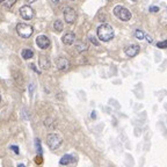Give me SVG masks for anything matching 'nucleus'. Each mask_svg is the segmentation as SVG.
Instances as JSON below:
<instances>
[{"instance_id":"6ab92c4d","label":"nucleus","mask_w":167,"mask_h":167,"mask_svg":"<svg viewBox=\"0 0 167 167\" xmlns=\"http://www.w3.org/2000/svg\"><path fill=\"white\" fill-rule=\"evenodd\" d=\"M157 46H158V48H160V49H166V48H167V41L158 42V43H157Z\"/></svg>"},{"instance_id":"cd10ccee","label":"nucleus","mask_w":167,"mask_h":167,"mask_svg":"<svg viewBox=\"0 0 167 167\" xmlns=\"http://www.w3.org/2000/svg\"><path fill=\"white\" fill-rule=\"evenodd\" d=\"M17 167H26V166H24L23 164H19V165H17Z\"/></svg>"},{"instance_id":"423d86ee","label":"nucleus","mask_w":167,"mask_h":167,"mask_svg":"<svg viewBox=\"0 0 167 167\" xmlns=\"http://www.w3.org/2000/svg\"><path fill=\"white\" fill-rule=\"evenodd\" d=\"M20 15L23 20H31L34 16V11L30 6H22L20 8Z\"/></svg>"},{"instance_id":"a878e982","label":"nucleus","mask_w":167,"mask_h":167,"mask_svg":"<svg viewBox=\"0 0 167 167\" xmlns=\"http://www.w3.org/2000/svg\"><path fill=\"white\" fill-rule=\"evenodd\" d=\"M96 117V113L95 112H92V118H95Z\"/></svg>"},{"instance_id":"4be33fe9","label":"nucleus","mask_w":167,"mask_h":167,"mask_svg":"<svg viewBox=\"0 0 167 167\" xmlns=\"http://www.w3.org/2000/svg\"><path fill=\"white\" fill-rule=\"evenodd\" d=\"M150 12H152V13H157V12H159V7H157V6H151V7H150Z\"/></svg>"},{"instance_id":"aec40b11","label":"nucleus","mask_w":167,"mask_h":167,"mask_svg":"<svg viewBox=\"0 0 167 167\" xmlns=\"http://www.w3.org/2000/svg\"><path fill=\"white\" fill-rule=\"evenodd\" d=\"M44 125L46 127H50V128H53V124H52V118H46V121H44Z\"/></svg>"},{"instance_id":"2eb2a0df","label":"nucleus","mask_w":167,"mask_h":167,"mask_svg":"<svg viewBox=\"0 0 167 167\" xmlns=\"http://www.w3.org/2000/svg\"><path fill=\"white\" fill-rule=\"evenodd\" d=\"M17 0H0V4L6 8H11L14 4H15Z\"/></svg>"},{"instance_id":"f03ea898","label":"nucleus","mask_w":167,"mask_h":167,"mask_svg":"<svg viewBox=\"0 0 167 167\" xmlns=\"http://www.w3.org/2000/svg\"><path fill=\"white\" fill-rule=\"evenodd\" d=\"M61 143H63V139L58 134H49L46 137V144L49 146V149L52 151L59 149Z\"/></svg>"},{"instance_id":"0eeeda50","label":"nucleus","mask_w":167,"mask_h":167,"mask_svg":"<svg viewBox=\"0 0 167 167\" xmlns=\"http://www.w3.org/2000/svg\"><path fill=\"white\" fill-rule=\"evenodd\" d=\"M36 44H37V46L39 49L46 50V49H48L50 46V39L46 37V36H44V35H39L36 38Z\"/></svg>"},{"instance_id":"6e6552de","label":"nucleus","mask_w":167,"mask_h":167,"mask_svg":"<svg viewBox=\"0 0 167 167\" xmlns=\"http://www.w3.org/2000/svg\"><path fill=\"white\" fill-rule=\"evenodd\" d=\"M139 50H140L139 46H137V44H130V46H125L124 52H125V55L128 57H135L137 53L139 52Z\"/></svg>"},{"instance_id":"412c9836","label":"nucleus","mask_w":167,"mask_h":167,"mask_svg":"<svg viewBox=\"0 0 167 167\" xmlns=\"http://www.w3.org/2000/svg\"><path fill=\"white\" fill-rule=\"evenodd\" d=\"M90 39H91V42L94 44V46H99V41L96 39L95 37H93V36H90Z\"/></svg>"},{"instance_id":"7ed1b4c3","label":"nucleus","mask_w":167,"mask_h":167,"mask_svg":"<svg viewBox=\"0 0 167 167\" xmlns=\"http://www.w3.org/2000/svg\"><path fill=\"white\" fill-rule=\"evenodd\" d=\"M16 31L19 36H21L22 38H29L34 33V28L27 23H19L16 26Z\"/></svg>"},{"instance_id":"9d476101","label":"nucleus","mask_w":167,"mask_h":167,"mask_svg":"<svg viewBox=\"0 0 167 167\" xmlns=\"http://www.w3.org/2000/svg\"><path fill=\"white\" fill-rule=\"evenodd\" d=\"M38 65L43 68V70H49L50 66H51V63H50V59L48 58V56L41 55L39 58H38Z\"/></svg>"},{"instance_id":"c85d7f7f","label":"nucleus","mask_w":167,"mask_h":167,"mask_svg":"<svg viewBox=\"0 0 167 167\" xmlns=\"http://www.w3.org/2000/svg\"><path fill=\"white\" fill-rule=\"evenodd\" d=\"M27 1H28V2H30V4H31V2H35L36 0H27Z\"/></svg>"},{"instance_id":"4468645a","label":"nucleus","mask_w":167,"mask_h":167,"mask_svg":"<svg viewBox=\"0 0 167 167\" xmlns=\"http://www.w3.org/2000/svg\"><path fill=\"white\" fill-rule=\"evenodd\" d=\"M76 49L78 52H83V51H86L88 49V44L85 42H79V43H77Z\"/></svg>"},{"instance_id":"1a4fd4ad","label":"nucleus","mask_w":167,"mask_h":167,"mask_svg":"<svg viewBox=\"0 0 167 167\" xmlns=\"http://www.w3.org/2000/svg\"><path fill=\"white\" fill-rule=\"evenodd\" d=\"M56 65H57V68L61 70V71H66L68 68H70V61H68V58L65 57H59L57 61H56Z\"/></svg>"},{"instance_id":"a211bd4d","label":"nucleus","mask_w":167,"mask_h":167,"mask_svg":"<svg viewBox=\"0 0 167 167\" xmlns=\"http://www.w3.org/2000/svg\"><path fill=\"white\" fill-rule=\"evenodd\" d=\"M135 36H136L137 39H143V38L145 37V34L140 30V29H137V30L135 31Z\"/></svg>"},{"instance_id":"2f4dec72","label":"nucleus","mask_w":167,"mask_h":167,"mask_svg":"<svg viewBox=\"0 0 167 167\" xmlns=\"http://www.w3.org/2000/svg\"><path fill=\"white\" fill-rule=\"evenodd\" d=\"M0 102H1V95H0Z\"/></svg>"},{"instance_id":"c756f323","label":"nucleus","mask_w":167,"mask_h":167,"mask_svg":"<svg viewBox=\"0 0 167 167\" xmlns=\"http://www.w3.org/2000/svg\"><path fill=\"white\" fill-rule=\"evenodd\" d=\"M58 1H59V0H53V2H58Z\"/></svg>"},{"instance_id":"9b49d317","label":"nucleus","mask_w":167,"mask_h":167,"mask_svg":"<svg viewBox=\"0 0 167 167\" xmlns=\"http://www.w3.org/2000/svg\"><path fill=\"white\" fill-rule=\"evenodd\" d=\"M61 41H63L64 44L71 46V44H73L74 41H76V35H74L73 33H66V34L61 37Z\"/></svg>"},{"instance_id":"ddd939ff","label":"nucleus","mask_w":167,"mask_h":167,"mask_svg":"<svg viewBox=\"0 0 167 167\" xmlns=\"http://www.w3.org/2000/svg\"><path fill=\"white\" fill-rule=\"evenodd\" d=\"M21 55H22L23 59H30V58L34 57V51L30 50V49H23Z\"/></svg>"},{"instance_id":"f8f14e48","label":"nucleus","mask_w":167,"mask_h":167,"mask_svg":"<svg viewBox=\"0 0 167 167\" xmlns=\"http://www.w3.org/2000/svg\"><path fill=\"white\" fill-rule=\"evenodd\" d=\"M76 161V158L74 157H72L71 154H65V156H63L59 160V164H61V166H66V165H70V164H72V162H74Z\"/></svg>"},{"instance_id":"f3484780","label":"nucleus","mask_w":167,"mask_h":167,"mask_svg":"<svg viewBox=\"0 0 167 167\" xmlns=\"http://www.w3.org/2000/svg\"><path fill=\"white\" fill-rule=\"evenodd\" d=\"M35 146H36V152H37V154L42 156V146H41V140H39L38 138L35 139Z\"/></svg>"},{"instance_id":"20e7f679","label":"nucleus","mask_w":167,"mask_h":167,"mask_svg":"<svg viewBox=\"0 0 167 167\" xmlns=\"http://www.w3.org/2000/svg\"><path fill=\"white\" fill-rule=\"evenodd\" d=\"M114 14L122 21H129L131 19V13L128 8L123 7L121 5L114 7Z\"/></svg>"},{"instance_id":"7c9ffc66","label":"nucleus","mask_w":167,"mask_h":167,"mask_svg":"<svg viewBox=\"0 0 167 167\" xmlns=\"http://www.w3.org/2000/svg\"><path fill=\"white\" fill-rule=\"evenodd\" d=\"M132 1H134V2H136V1H138V0H132Z\"/></svg>"},{"instance_id":"dca6fc26","label":"nucleus","mask_w":167,"mask_h":167,"mask_svg":"<svg viewBox=\"0 0 167 167\" xmlns=\"http://www.w3.org/2000/svg\"><path fill=\"white\" fill-rule=\"evenodd\" d=\"M53 29L56 31H58V33H61L64 29V26H63V22H61V20H56L53 22Z\"/></svg>"},{"instance_id":"393cba45","label":"nucleus","mask_w":167,"mask_h":167,"mask_svg":"<svg viewBox=\"0 0 167 167\" xmlns=\"http://www.w3.org/2000/svg\"><path fill=\"white\" fill-rule=\"evenodd\" d=\"M33 91H34V85H33V84H31L30 86H29V92H30L31 94H33Z\"/></svg>"},{"instance_id":"5701e85b","label":"nucleus","mask_w":167,"mask_h":167,"mask_svg":"<svg viewBox=\"0 0 167 167\" xmlns=\"http://www.w3.org/2000/svg\"><path fill=\"white\" fill-rule=\"evenodd\" d=\"M11 149L15 152V154H19V146H17V145H12Z\"/></svg>"},{"instance_id":"bb28decb","label":"nucleus","mask_w":167,"mask_h":167,"mask_svg":"<svg viewBox=\"0 0 167 167\" xmlns=\"http://www.w3.org/2000/svg\"><path fill=\"white\" fill-rule=\"evenodd\" d=\"M146 39H147V42H150V43L152 42V38L150 37V36H146Z\"/></svg>"},{"instance_id":"39448f33","label":"nucleus","mask_w":167,"mask_h":167,"mask_svg":"<svg viewBox=\"0 0 167 167\" xmlns=\"http://www.w3.org/2000/svg\"><path fill=\"white\" fill-rule=\"evenodd\" d=\"M77 13L72 7H66L64 9V19L68 23H73L76 21Z\"/></svg>"},{"instance_id":"b1692460","label":"nucleus","mask_w":167,"mask_h":167,"mask_svg":"<svg viewBox=\"0 0 167 167\" xmlns=\"http://www.w3.org/2000/svg\"><path fill=\"white\" fill-rule=\"evenodd\" d=\"M30 66H31V68H33V70H34V71H35V72H36V73H38V74H39V73H41V72H39V70H37V68H35V65H34V64H31Z\"/></svg>"},{"instance_id":"f257e3e1","label":"nucleus","mask_w":167,"mask_h":167,"mask_svg":"<svg viewBox=\"0 0 167 167\" xmlns=\"http://www.w3.org/2000/svg\"><path fill=\"white\" fill-rule=\"evenodd\" d=\"M96 33H98V37L102 42H108V41L114 38V29L108 23H102L101 26H99Z\"/></svg>"}]
</instances>
